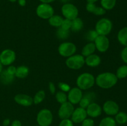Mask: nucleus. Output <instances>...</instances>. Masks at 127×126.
Returning a JSON list of instances; mask_svg holds the SVG:
<instances>
[{
    "label": "nucleus",
    "mask_w": 127,
    "mask_h": 126,
    "mask_svg": "<svg viewBox=\"0 0 127 126\" xmlns=\"http://www.w3.org/2000/svg\"><path fill=\"white\" fill-rule=\"evenodd\" d=\"M119 79L115 74L110 72H105L99 74L95 77V84L102 89H110L114 87Z\"/></svg>",
    "instance_id": "obj_1"
},
{
    "label": "nucleus",
    "mask_w": 127,
    "mask_h": 126,
    "mask_svg": "<svg viewBox=\"0 0 127 126\" xmlns=\"http://www.w3.org/2000/svg\"><path fill=\"white\" fill-rule=\"evenodd\" d=\"M95 77L89 72H84L77 77L76 85L81 90H88L95 84Z\"/></svg>",
    "instance_id": "obj_2"
},
{
    "label": "nucleus",
    "mask_w": 127,
    "mask_h": 126,
    "mask_svg": "<svg viewBox=\"0 0 127 126\" xmlns=\"http://www.w3.org/2000/svg\"><path fill=\"white\" fill-rule=\"evenodd\" d=\"M112 22L109 19L105 17L100 19L95 25V30L99 35L107 36L112 32Z\"/></svg>",
    "instance_id": "obj_3"
},
{
    "label": "nucleus",
    "mask_w": 127,
    "mask_h": 126,
    "mask_svg": "<svg viewBox=\"0 0 127 126\" xmlns=\"http://www.w3.org/2000/svg\"><path fill=\"white\" fill-rule=\"evenodd\" d=\"M65 64L71 70H79L85 65V58L82 54H75L66 58Z\"/></svg>",
    "instance_id": "obj_4"
},
{
    "label": "nucleus",
    "mask_w": 127,
    "mask_h": 126,
    "mask_svg": "<svg viewBox=\"0 0 127 126\" xmlns=\"http://www.w3.org/2000/svg\"><path fill=\"white\" fill-rule=\"evenodd\" d=\"M36 120L38 126H50L53 121V113L48 109H42L37 113Z\"/></svg>",
    "instance_id": "obj_5"
},
{
    "label": "nucleus",
    "mask_w": 127,
    "mask_h": 126,
    "mask_svg": "<svg viewBox=\"0 0 127 126\" xmlns=\"http://www.w3.org/2000/svg\"><path fill=\"white\" fill-rule=\"evenodd\" d=\"M77 47L74 43L70 42H64L61 43L58 48L60 55L64 58H69L76 54Z\"/></svg>",
    "instance_id": "obj_6"
},
{
    "label": "nucleus",
    "mask_w": 127,
    "mask_h": 126,
    "mask_svg": "<svg viewBox=\"0 0 127 126\" xmlns=\"http://www.w3.org/2000/svg\"><path fill=\"white\" fill-rule=\"evenodd\" d=\"M36 14L39 18L48 20L54 15V9L50 4L41 3L36 8Z\"/></svg>",
    "instance_id": "obj_7"
},
{
    "label": "nucleus",
    "mask_w": 127,
    "mask_h": 126,
    "mask_svg": "<svg viewBox=\"0 0 127 126\" xmlns=\"http://www.w3.org/2000/svg\"><path fill=\"white\" fill-rule=\"evenodd\" d=\"M62 16L64 19L73 21L78 17L79 10L78 7L71 2L63 4L61 8Z\"/></svg>",
    "instance_id": "obj_8"
},
{
    "label": "nucleus",
    "mask_w": 127,
    "mask_h": 126,
    "mask_svg": "<svg viewBox=\"0 0 127 126\" xmlns=\"http://www.w3.org/2000/svg\"><path fill=\"white\" fill-rule=\"evenodd\" d=\"M16 54L14 50L11 49H5L0 53V62L2 65L9 66L12 65L16 61Z\"/></svg>",
    "instance_id": "obj_9"
},
{
    "label": "nucleus",
    "mask_w": 127,
    "mask_h": 126,
    "mask_svg": "<svg viewBox=\"0 0 127 126\" xmlns=\"http://www.w3.org/2000/svg\"><path fill=\"white\" fill-rule=\"evenodd\" d=\"M74 105H72L69 101L61 104L60 107L58 111V117L61 119H70L73 111H74Z\"/></svg>",
    "instance_id": "obj_10"
},
{
    "label": "nucleus",
    "mask_w": 127,
    "mask_h": 126,
    "mask_svg": "<svg viewBox=\"0 0 127 126\" xmlns=\"http://www.w3.org/2000/svg\"><path fill=\"white\" fill-rule=\"evenodd\" d=\"M67 96H68V101L69 103L73 105H78L83 98V90L79 88L78 86L71 88L67 93Z\"/></svg>",
    "instance_id": "obj_11"
},
{
    "label": "nucleus",
    "mask_w": 127,
    "mask_h": 126,
    "mask_svg": "<svg viewBox=\"0 0 127 126\" xmlns=\"http://www.w3.org/2000/svg\"><path fill=\"white\" fill-rule=\"evenodd\" d=\"M96 50L100 53H105L110 46V40L107 36L99 35L94 41Z\"/></svg>",
    "instance_id": "obj_12"
},
{
    "label": "nucleus",
    "mask_w": 127,
    "mask_h": 126,
    "mask_svg": "<svg viewBox=\"0 0 127 126\" xmlns=\"http://www.w3.org/2000/svg\"><path fill=\"white\" fill-rule=\"evenodd\" d=\"M102 111L108 116H115L119 112V106L117 103L113 100H107L103 105Z\"/></svg>",
    "instance_id": "obj_13"
},
{
    "label": "nucleus",
    "mask_w": 127,
    "mask_h": 126,
    "mask_svg": "<svg viewBox=\"0 0 127 126\" xmlns=\"http://www.w3.org/2000/svg\"><path fill=\"white\" fill-rule=\"evenodd\" d=\"M87 117H88V114L86 109L79 106L77 108H74L70 119L73 123L79 124L81 123Z\"/></svg>",
    "instance_id": "obj_14"
},
{
    "label": "nucleus",
    "mask_w": 127,
    "mask_h": 126,
    "mask_svg": "<svg viewBox=\"0 0 127 126\" xmlns=\"http://www.w3.org/2000/svg\"><path fill=\"white\" fill-rule=\"evenodd\" d=\"M14 100L17 104L21 106H24V107H29V106H32L33 104V98L26 94H17L15 95Z\"/></svg>",
    "instance_id": "obj_15"
},
{
    "label": "nucleus",
    "mask_w": 127,
    "mask_h": 126,
    "mask_svg": "<svg viewBox=\"0 0 127 126\" xmlns=\"http://www.w3.org/2000/svg\"><path fill=\"white\" fill-rule=\"evenodd\" d=\"M88 116L91 118H96L102 114V107L95 102L91 103L86 109Z\"/></svg>",
    "instance_id": "obj_16"
},
{
    "label": "nucleus",
    "mask_w": 127,
    "mask_h": 126,
    "mask_svg": "<svg viewBox=\"0 0 127 126\" xmlns=\"http://www.w3.org/2000/svg\"><path fill=\"white\" fill-rule=\"evenodd\" d=\"M96 99V95L93 91H89L86 93L83 94V98L81 101H79V107H81L84 109H86V107L90 105L91 103L95 102V100Z\"/></svg>",
    "instance_id": "obj_17"
},
{
    "label": "nucleus",
    "mask_w": 127,
    "mask_h": 126,
    "mask_svg": "<svg viewBox=\"0 0 127 126\" xmlns=\"http://www.w3.org/2000/svg\"><path fill=\"white\" fill-rule=\"evenodd\" d=\"M86 9L88 12L93 14L97 16H104L106 13V11L101 6H97L95 3H89L87 2L86 6Z\"/></svg>",
    "instance_id": "obj_18"
},
{
    "label": "nucleus",
    "mask_w": 127,
    "mask_h": 126,
    "mask_svg": "<svg viewBox=\"0 0 127 126\" xmlns=\"http://www.w3.org/2000/svg\"><path fill=\"white\" fill-rule=\"evenodd\" d=\"M101 58L98 54H94L89 55L85 58V64L90 67H96L101 63Z\"/></svg>",
    "instance_id": "obj_19"
},
{
    "label": "nucleus",
    "mask_w": 127,
    "mask_h": 126,
    "mask_svg": "<svg viewBox=\"0 0 127 126\" xmlns=\"http://www.w3.org/2000/svg\"><path fill=\"white\" fill-rule=\"evenodd\" d=\"M15 75H12L7 71L6 69H4L0 74V82L4 85H10L12 84L15 80Z\"/></svg>",
    "instance_id": "obj_20"
},
{
    "label": "nucleus",
    "mask_w": 127,
    "mask_h": 126,
    "mask_svg": "<svg viewBox=\"0 0 127 126\" xmlns=\"http://www.w3.org/2000/svg\"><path fill=\"white\" fill-rule=\"evenodd\" d=\"M96 51L95 46L94 42H88V43L83 46L81 51V54L84 58L94 54Z\"/></svg>",
    "instance_id": "obj_21"
},
{
    "label": "nucleus",
    "mask_w": 127,
    "mask_h": 126,
    "mask_svg": "<svg viewBox=\"0 0 127 126\" xmlns=\"http://www.w3.org/2000/svg\"><path fill=\"white\" fill-rule=\"evenodd\" d=\"M29 74V69L27 66L24 65L16 67V71L15 77L18 79H23L27 77Z\"/></svg>",
    "instance_id": "obj_22"
},
{
    "label": "nucleus",
    "mask_w": 127,
    "mask_h": 126,
    "mask_svg": "<svg viewBox=\"0 0 127 126\" xmlns=\"http://www.w3.org/2000/svg\"><path fill=\"white\" fill-rule=\"evenodd\" d=\"M84 27V22L80 17H78L72 21L71 31L73 32H79Z\"/></svg>",
    "instance_id": "obj_23"
},
{
    "label": "nucleus",
    "mask_w": 127,
    "mask_h": 126,
    "mask_svg": "<svg viewBox=\"0 0 127 126\" xmlns=\"http://www.w3.org/2000/svg\"><path fill=\"white\" fill-rule=\"evenodd\" d=\"M117 40L124 46H127V27H123L118 32Z\"/></svg>",
    "instance_id": "obj_24"
},
{
    "label": "nucleus",
    "mask_w": 127,
    "mask_h": 126,
    "mask_svg": "<svg viewBox=\"0 0 127 126\" xmlns=\"http://www.w3.org/2000/svg\"><path fill=\"white\" fill-rule=\"evenodd\" d=\"M63 17L59 15H53L50 18L48 19V23L52 27L55 28H59L62 25V22L63 21Z\"/></svg>",
    "instance_id": "obj_25"
},
{
    "label": "nucleus",
    "mask_w": 127,
    "mask_h": 126,
    "mask_svg": "<svg viewBox=\"0 0 127 126\" xmlns=\"http://www.w3.org/2000/svg\"><path fill=\"white\" fill-rule=\"evenodd\" d=\"M117 3V0H100V5L105 11L113 9Z\"/></svg>",
    "instance_id": "obj_26"
},
{
    "label": "nucleus",
    "mask_w": 127,
    "mask_h": 126,
    "mask_svg": "<svg viewBox=\"0 0 127 126\" xmlns=\"http://www.w3.org/2000/svg\"><path fill=\"white\" fill-rule=\"evenodd\" d=\"M46 96L45 91L43 90H38L35 95H34L33 98V104L35 105H38V104L41 103L43 100H45Z\"/></svg>",
    "instance_id": "obj_27"
},
{
    "label": "nucleus",
    "mask_w": 127,
    "mask_h": 126,
    "mask_svg": "<svg viewBox=\"0 0 127 126\" xmlns=\"http://www.w3.org/2000/svg\"><path fill=\"white\" fill-rule=\"evenodd\" d=\"M115 121L116 123L123 125L127 122V114L124 111H119L115 116Z\"/></svg>",
    "instance_id": "obj_28"
},
{
    "label": "nucleus",
    "mask_w": 127,
    "mask_h": 126,
    "mask_svg": "<svg viewBox=\"0 0 127 126\" xmlns=\"http://www.w3.org/2000/svg\"><path fill=\"white\" fill-rule=\"evenodd\" d=\"M116 125L115 119L112 116H107L100 121L99 126H116Z\"/></svg>",
    "instance_id": "obj_29"
},
{
    "label": "nucleus",
    "mask_w": 127,
    "mask_h": 126,
    "mask_svg": "<svg viewBox=\"0 0 127 126\" xmlns=\"http://www.w3.org/2000/svg\"><path fill=\"white\" fill-rule=\"evenodd\" d=\"M70 35V31L66 30L63 29L61 27L57 28V32H56V36L57 38L60 40H66Z\"/></svg>",
    "instance_id": "obj_30"
},
{
    "label": "nucleus",
    "mask_w": 127,
    "mask_h": 126,
    "mask_svg": "<svg viewBox=\"0 0 127 126\" xmlns=\"http://www.w3.org/2000/svg\"><path fill=\"white\" fill-rule=\"evenodd\" d=\"M55 95L56 100L60 105L68 101V96H67L66 93L60 90V91H57Z\"/></svg>",
    "instance_id": "obj_31"
},
{
    "label": "nucleus",
    "mask_w": 127,
    "mask_h": 126,
    "mask_svg": "<svg viewBox=\"0 0 127 126\" xmlns=\"http://www.w3.org/2000/svg\"><path fill=\"white\" fill-rule=\"evenodd\" d=\"M115 75L118 79L126 78L127 77V65H122L119 67L117 70Z\"/></svg>",
    "instance_id": "obj_32"
},
{
    "label": "nucleus",
    "mask_w": 127,
    "mask_h": 126,
    "mask_svg": "<svg viewBox=\"0 0 127 126\" xmlns=\"http://www.w3.org/2000/svg\"><path fill=\"white\" fill-rule=\"evenodd\" d=\"M98 36H99V34L95 30V29L89 30L85 33L84 38L88 42H94Z\"/></svg>",
    "instance_id": "obj_33"
},
{
    "label": "nucleus",
    "mask_w": 127,
    "mask_h": 126,
    "mask_svg": "<svg viewBox=\"0 0 127 126\" xmlns=\"http://www.w3.org/2000/svg\"><path fill=\"white\" fill-rule=\"evenodd\" d=\"M71 23L72 21L67 19H64L62 22V25H61V28L63 29L66 30H71Z\"/></svg>",
    "instance_id": "obj_34"
},
{
    "label": "nucleus",
    "mask_w": 127,
    "mask_h": 126,
    "mask_svg": "<svg viewBox=\"0 0 127 126\" xmlns=\"http://www.w3.org/2000/svg\"><path fill=\"white\" fill-rule=\"evenodd\" d=\"M58 86L60 91H64L65 93H68L71 89V86H69V85L65 82H59Z\"/></svg>",
    "instance_id": "obj_35"
},
{
    "label": "nucleus",
    "mask_w": 127,
    "mask_h": 126,
    "mask_svg": "<svg viewBox=\"0 0 127 126\" xmlns=\"http://www.w3.org/2000/svg\"><path fill=\"white\" fill-rule=\"evenodd\" d=\"M81 126H94V121L93 118L87 117L81 122Z\"/></svg>",
    "instance_id": "obj_36"
},
{
    "label": "nucleus",
    "mask_w": 127,
    "mask_h": 126,
    "mask_svg": "<svg viewBox=\"0 0 127 126\" xmlns=\"http://www.w3.org/2000/svg\"><path fill=\"white\" fill-rule=\"evenodd\" d=\"M58 126H74V123L71 119H65L60 121Z\"/></svg>",
    "instance_id": "obj_37"
},
{
    "label": "nucleus",
    "mask_w": 127,
    "mask_h": 126,
    "mask_svg": "<svg viewBox=\"0 0 127 126\" xmlns=\"http://www.w3.org/2000/svg\"><path fill=\"white\" fill-rule=\"evenodd\" d=\"M121 58L123 61L127 64V46H125L122 51Z\"/></svg>",
    "instance_id": "obj_38"
},
{
    "label": "nucleus",
    "mask_w": 127,
    "mask_h": 126,
    "mask_svg": "<svg viewBox=\"0 0 127 126\" xmlns=\"http://www.w3.org/2000/svg\"><path fill=\"white\" fill-rule=\"evenodd\" d=\"M48 88H49V91L52 95H55L56 93V86L54 83L52 82H50L48 83Z\"/></svg>",
    "instance_id": "obj_39"
},
{
    "label": "nucleus",
    "mask_w": 127,
    "mask_h": 126,
    "mask_svg": "<svg viewBox=\"0 0 127 126\" xmlns=\"http://www.w3.org/2000/svg\"><path fill=\"white\" fill-rule=\"evenodd\" d=\"M11 126H22V123L19 120H14L11 122Z\"/></svg>",
    "instance_id": "obj_40"
},
{
    "label": "nucleus",
    "mask_w": 127,
    "mask_h": 126,
    "mask_svg": "<svg viewBox=\"0 0 127 126\" xmlns=\"http://www.w3.org/2000/svg\"><path fill=\"white\" fill-rule=\"evenodd\" d=\"M11 124V121L9 119H5L2 122V126H9Z\"/></svg>",
    "instance_id": "obj_41"
},
{
    "label": "nucleus",
    "mask_w": 127,
    "mask_h": 126,
    "mask_svg": "<svg viewBox=\"0 0 127 126\" xmlns=\"http://www.w3.org/2000/svg\"><path fill=\"white\" fill-rule=\"evenodd\" d=\"M17 2L21 7H24L26 5V0H17Z\"/></svg>",
    "instance_id": "obj_42"
},
{
    "label": "nucleus",
    "mask_w": 127,
    "mask_h": 126,
    "mask_svg": "<svg viewBox=\"0 0 127 126\" xmlns=\"http://www.w3.org/2000/svg\"><path fill=\"white\" fill-rule=\"evenodd\" d=\"M41 2V3H47V4H50L52 2H54L55 0H39Z\"/></svg>",
    "instance_id": "obj_43"
},
{
    "label": "nucleus",
    "mask_w": 127,
    "mask_h": 126,
    "mask_svg": "<svg viewBox=\"0 0 127 126\" xmlns=\"http://www.w3.org/2000/svg\"><path fill=\"white\" fill-rule=\"evenodd\" d=\"M98 1L99 0H86L87 2H89V3H95Z\"/></svg>",
    "instance_id": "obj_44"
},
{
    "label": "nucleus",
    "mask_w": 127,
    "mask_h": 126,
    "mask_svg": "<svg viewBox=\"0 0 127 126\" xmlns=\"http://www.w3.org/2000/svg\"><path fill=\"white\" fill-rule=\"evenodd\" d=\"M62 3L63 4H66V3H68V2H70L71 0H60Z\"/></svg>",
    "instance_id": "obj_45"
},
{
    "label": "nucleus",
    "mask_w": 127,
    "mask_h": 126,
    "mask_svg": "<svg viewBox=\"0 0 127 126\" xmlns=\"http://www.w3.org/2000/svg\"><path fill=\"white\" fill-rule=\"evenodd\" d=\"M2 70H3V65H2V64H1V62H0V74H1V72L2 71Z\"/></svg>",
    "instance_id": "obj_46"
},
{
    "label": "nucleus",
    "mask_w": 127,
    "mask_h": 126,
    "mask_svg": "<svg viewBox=\"0 0 127 126\" xmlns=\"http://www.w3.org/2000/svg\"><path fill=\"white\" fill-rule=\"evenodd\" d=\"M9 1H10V2H16V1H17V0H8Z\"/></svg>",
    "instance_id": "obj_47"
},
{
    "label": "nucleus",
    "mask_w": 127,
    "mask_h": 126,
    "mask_svg": "<svg viewBox=\"0 0 127 126\" xmlns=\"http://www.w3.org/2000/svg\"><path fill=\"white\" fill-rule=\"evenodd\" d=\"M38 126V125H37V126Z\"/></svg>",
    "instance_id": "obj_48"
}]
</instances>
